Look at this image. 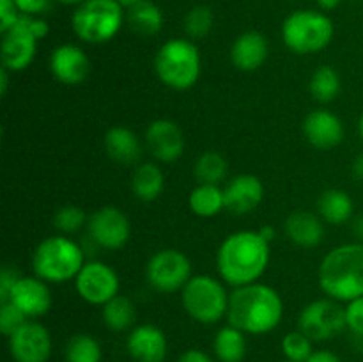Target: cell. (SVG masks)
<instances>
[{"label": "cell", "instance_id": "6da1fadb", "mask_svg": "<svg viewBox=\"0 0 363 362\" xmlns=\"http://www.w3.org/2000/svg\"><path fill=\"white\" fill-rule=\"evenodd\" d=\"M272 259V248L259 231H236L225 236L216 252V270L227 286L259 283Z\"/></svg>", "mask_w": 363, "mask_h": 362}, {"label": "cell", "instance_id": "7a4b0ae2", "mask_svg": "<svg viewBox=\"0 0 363 362\" xmlns=\"http://www.w3.org/2000/svg\"><path fill=\"white\" fill-rule=\"evenodd\" d=\"M284 318V300L275 287L262 283L234 287L229 300V325L245 334L273 332Z\"/></svg>", "mask_w": 363, "mask_h": 362}, {"label": "cell", "instance_id": "3957f363", "mask_svg": "<svg viewBox=\"0 0 363 362\" xmlns=\"http://www.w3.org/2000/svg\"><path fill=\"white\" fill-rule=\"evenodd\" d=\"M319 287L328 298L351 302L363 297V243H344L332 248L319 265Z\"/></svg>", "mask_w": 363, "mask_h": 362}, {"label": "cell", "instance_id": "277c9868", "mask_svg": "<svg viewBox=\"0 0 363 362\" xmlns=\"http://www.w3.org/2000/svg\"><path fill=\"white\" fill-rule=\"evenodd\" d=\"M85 254L80 245L66 234H53L38 243L32 254L34 275L48 284H64L77 279L85 265Z\"/></svg>", "mask_w": 363, "mask_h": 362}, {"label": "cell", "instance_id": "5b68a950", "mask_svg": "<svg viewBox=\"0 0 363 362\" xmlns=\"http://www.w3.org/2000/svg\"><path fill=\"white\" fill-rule=\"evenodd\" d=\"M155 71L163 85L174 91H188L199 82L202 59L191 39L174 38L160 46L155 57Z\"/></svg>", "mask_w": 363, "mask_h": 362}, {"label": "cell", "instance_id": "8992f818", "mask_svg": "<svg viewBox=\"0 0 363 362\" xmlns=\"http://www.w3.org/2000/svg\"><path fill=\"white\" fill-rule=\"evenodd\" d=\"M282 41L296 55L323 52L332 43L335 28L325 11L298 9L282 23Z\"/></svg>", "mask_w": 363, "mask_h": 362}, {"label": "cell", "instance_id": "52a82bcc", "mask_svg": "<svg viewBox=\"0 0 363 362\" xmlns=\"http://www.w3.org/2000/svg\"><path fill=\"white\" fill-rule=\"evenodd\" d=\"M126 9L117 0H85L71 16V28L80 41L103 45L119 34Z\"/></svg>", "mask_w": 363, "mask_h": 362}, {"label": "cell", "instance_id": "ba28073f", "mask_svg": "<svg viewBox=\"0 0 363 362\" xmlns=\"http://www.w3.org/2000/svg\"><path fill=\"white\" fill-rule=\"evenodd\" d=\"M230 295L222 279L201 273L194 275L181 290V304L186 314L202 325L222 322L229 312Z\"/></svg>", "mask_w": 363, "mask_h": 362}, {"label": "cell", "instance_id": "9c48e42d", "mask_svg": "<svg viewBox=\"0 0 363 362\" xmlns=\"http://www.w3.org/2000/svg\"><path fill=\"white\" fill-rule=\"evenodd\" d=\"M191 263L179 248H162L149 258L145 265V279L152 290L160 293H176L191 279Z\"/></svg>", "mask_w": 363, "mask_h": 362}, {"label": "cell", "instance_id": "30bf717a", "mask_svg": "<svg viewBox=\"0 0 363 362\" xmlns=\"http://www.w3.org/2000/svg\"><path fill=\"white\" fill-rule=\"evenodd\" d=\"M298 327L312 341H330L347 329L346 309L328 297L318 298L301 309Z\"/></svg>", "mask_w": 363, "mask_h": 362}, {"label": "cell", "instance_id": "8fae6325", "mask_svg": "<svg viewBox=\"0 0 363 362\" xmlns=\"http://www.w3.org/2000/svg\"><path fill=\"white\" fill-rule=\"evenodd\" d=\"M121 280L116 270L103 261H87L74 279L78 297L91 305H105L119 295Z\"/></svg>", "mask_w": 363, "mask_h": 362}, {"label": "cell", "instance_id": "7c38bea8", "mask_svg": "<svg viewBox=\"0 0 363 362\" xmlns=\"http://www.w3.org/2000/svg\"><path fill=\"white\" fill-rule=\"evenodd\" d=\"M91 240L106 251H119L130 241L131 222L117 206H103L96 209L87 222Z\"/></svg>", "mask_w": 363, "mask_h": 362}, {"label": "cell", "instance_id": "4fadbf2b", "mask_svg": "<svg viewBox=\"0 0 363 362\" xmlns=\"http://www.w3.org/2000/svg\"><path fill=\"white\" fill-rule=\"evenodd\" d=\"M38 39L27 28L23 21V14L20 20L9 28L2 32V45H0V59L2 66L11 73L25 71L35 59L38 53Z\"/></svg>", "mask_w": 363, "mask_h": 362}, {"label": "cell", "instance_id": "5bb4252c", "mask_svg": "<svg viewBox=\"0 0 363 362\" xmlns=\"http://www.w3.org/2000/svg\"><path fill=\"white\" fill-rule=\"evenodd\" d=\"M9 351L14 362H46L52 355V336L43 323L28 319L9 336Z\"/></svg>", "mask_w": 363, "mask_h": 362}, {"label": "cell", "instance_id": "9a60e30c", "mask_svg": "<svg viewBox=\"0 0 363 362\" xmlns=\"http://www.w3.org/2000/svg\"><path fill=\"white\" fill-rule=\"evenodd\" d=\"M145 146L152 158L163 163H172L184 153V133L179 124L170 119H156L145 130Z\"/></svg>", "mask_w": 363, "mask_h": 362}, {"label": "cell", "instance_id": "2e32d148", "mask_svg": "<svg viewBox=\"0 0 363 362\" xmlns=\"http://www.w3.org/2000/svg\"><path fill=\"white\" fill-rule=\"evenodd\" d=\"M48 66L57 82L64 85H80L89 77L91 60L84 48L73 43H64L52 50Z\"/></svg>", "mask_w": 363, "mask_h": 362}, {"label": "cell", "instance_id": "e0dca14e", "mask_svg": "<svg viewBox=\"0 0 363 362\" xmlns=\"http://www.w3.org/2000/svg\"><path fill=\"white\" fill-rule=\"evenodd\" d=\"M6 302H13L28 319H35L52 309V291L38 275H21Z\"/></svg>", "mask_w": 363, "mask_h": 362}, {"label": "cell", "instance_id": "ac0fdd59", "mask_svg": "<svg viewBox=\"0 0 363 362\" xmlns=\"http://www.w3.org/2000/svg\"><path fill=\"white\" fill-rule=\"evenodd\" d=\"M126 350L137 362H163L169 353V341L160 327L142 323L128 334Z\"/></svg>", "mask_w": 363, "mask_h": 362}, {"label": "cell", "instance_id": "d6986e66", "mask_svg": "<svg viewBox=\"0 0 363 362\" xmlns=\"http://www.w3.org/2000/svg\"><path fill=\"white\" fill-rule=\"evenodd\" d=\"M303 135L311 146L318 149H333L342 144L344 123L337 114L326 109L312 110L303 119Z\"/></svg>", "mask_w": 363, "mask_h": 362}, {"label": "cell", "instance_id": "ffe728a7", "mask_svg": "<svg viewBox=\"0 0 363 362\" xmlns=\"http://www.w3.org/2000/svg\"><path fill=\"white\" fill-rule=\"evenodd\" d=\"M225 209L234 215H248L264 199V185L255 174H238L223 188Z\"/></svg>", "mask_w": 363, "mask_h": 362}, {"label": "cell", "instance_id": "44dd1931", "mask_svg": "<svg viewBox=\"0 0 363 362\" xmlns=\"http://www.w3.org/2000/svg\"><path fill=\"white\" fill-rule=\"evenodd\" d=\"M269 45L264 34L257 31H247L234 39L230 46V62L243 73L257 71L268 60Z\"/></svg>", "mask_w": 363, "mask_h": 362}, {"label": "cell", "instance_id": "7402d4cb", "mask_svg": "<svg viewBox=\"0 0 363 362\" xmlns=\"http://www.w3.org/2000/svg\"><path fill=\"white\" fill-rule=\"evenodd\" d=\"M286 234L298 247L314 248L325 238V220L311 212H294L286 220Z\"/></svg>", "mask_w": 363, "mask_h": 362}, {"label": "cell", "instance_id": "603a6c76", "mask_svg": "<svg viewBox=\"0 0 363 362\" xmlns=\"http://www.w3.org/2000/svg\"><path fill=\"white\" fill-rule=\"evenodd\" d=\"M105 151L113 162L130 165L140 158V138L131 128L112 126L105 133Z\"/></svg>", "mask_w": 363, "mask_h": 362}, {"label": "cell", "instance_id": "cb8c5ba5", "mask_svg": "<svg viewBox=\"0 0 363 362\" xmlns=\"http://www.w3.org/2000/svg\"><path fill=\"white\" fill-rule=\"evenodd\" d=\"M319 216L326 224L332 226H342L353 219L354 202L346 190L340 188H330L325 190L318 199Z\"/></svg>", "mask_w": 363, "mask_h": 362}, {"label": "cell", "instance_id": "d4e9b609", "mask_svg": "<svg viewBox=\"0 0 363 362\" xmlns=\"http://www.w3.org/2000/svg\"><path fill=\"white\" fill-rule=\"evenodd\" d=\"M165 188V176L156 163H140L131 176V192L142 202H152Z\"/></svg>", "mask_w": 363, "mask_h": 362}, {"label": "cell", "instance_id": "484cf974", "mask_svg": "<svg viewBox=\"0 0 363 362\" xmlns=\"http://www.w3.org/2000/svg\"><path fill=\"white\" fill-rule=\"evenodd\" d=\"M188 206L191 213L201 219H213L225 209V194L218 185L197 183L188 195Z\"/></svg>", "mask_w": 363, "mask_h": 362}, {"label": "cell", "instance_id": "4316f807", "mask_svg": "<svg viewBox=\"0 0 363 362\" xmlns=\"http://www.w3.org/2000/svg\"><path fill=\"white\" fill-rule=\"evenodd\" d=\"M126 21L131 31L144 38L156 35L163 27V13L151 0L137 4L126 11Z\"/></svg>", "mask_w": 363, "mask_h": 362}, {"label": "cell", "instance_id": "83f0119b", "mask_svg": "<svg viewBox=\"0 0 363 362\" xmlns=\"http://www.w3.org/2000/svg\"><path fill=\"white\" fill-rule=\"evenodd\" d=\"M247 334L233 325H225L216 332L213 350L220 362H241L247 355Z\"/></svg>", "mask_w": 363, "mask_h": 362}, {"label": "cell", "instance_id": "f1b7e54d", "mask_svg": "<svg viewBox=\"0 0 363 362\" xmlns=\"http://www.w3.org/2000/svg\"><path fill=\"white\" fill-rule=\"evenodd\" d=\"M101 316L106 329L112 330V332H124V330L133 329L137 311H135V305L130 298L124 297V295H117L103 305Z\"/></svg>", "mask_w": 363, "mask_h": 362}, {"label": "cell", "instance_id": "f546056e", "mask_svg": "<svg viewBox=\"0 0 363 362\" xmlns=\"http://www.w3.org/2000/svg\"><path fill=\"white\" fill-rule=\"evenodd\" d=\"M311 94L318 99L319 103H332L339 96L342 89V80H340L339 71L333 66H319L312 73L311 82H308Z\"/></svg>", "mask_w": 363, "mask_h": 362}, {"label": "cell", "instance_id": "4dcf8cb0", "mask_svg": "<svg viewBox=\"0 0 363 362\" xmlns=\"http://www.w3.org/2000/svg\"><path fill=\"white\" fill-rule=\"evenodd\" d=\"M227 172H229V162L222 153L204 151L195 160L194 174L199 183L220 185L227 177Z\"/></svg>", "mask_w": 363, "mask_h": 362}, {"label": "cell", "instance_id": "1f68e13d", "mask_svg": "<svg viewBox=\"0 0 363 362\" xmlns=\"http://www.w3.org/2000/svg\"><path fill=\"white\" fill-rule=\"evenodd\" d=\"M66 362H101L103 348L91 334H74L64 350Z\"/></svg>", "mask_w": 363, "mask_h": 362}, {"label": "cell", "instance_id": "d6a6232c", "mask_svg": "<svg viewBox=\"0 0 363 362\" xmlns=\"http://www.w3.org/2000/svg\"><path fill=\"white\" fill-rule=\"evenodd\" d=\"M184 32H186L188 38L194 41V39H202L213 31L215 27V13L209 6H195L184 14L183 20Z\"/></svg>", "mask_w": 363, "mask_h": 362}, {"label": "cell", "instance_id": "836d02e7", "mask_svg": "<svg viewBox=\"0 0 363 362\" xmlns=\"http://www.w3.org/2000/svg\"><path fill=\"white\" fill-rule=\"evenodd\" d=\"M314 341L301 330H293L286 334L282 339V351L289 362H307V358L314 353Z\"/></svg>", "mask_w": 363, "mask_h": 362}, {"label": "cell", "instance_id": "e575fe53", "mask_svg": "<svg viewBox=\"0 0 363 362\" xmlns=\"http://www.w3.org/2000/svg\"><path fill=\"white\" fill-rule=\"evenodd\" d=\"M89 216L84 208L77 204H66L62 208L57 209L55 216H53V226L60 231L62 234H73L80 231L82 227L87 226Z\"/></svg>", "mask_w": 363, "mask_h": 362}, {"label": "cell", "instance_id": "d590c367", "mask_svg": "<svg viewBox=\"0 0 363 362\" xmlns=\"http://www.w3.org/2000/svg\"><path fill=\"white\" fill-rule=\"evenodd\" d=\"M25 322H28V318L13 302H0V330L4 336H13Z\"/></svg>", "mask_w": 363, "mask_h": 362}, {"label": "cell", "instance_id": "8d00e7d4", "mask_svg": "<svg viewBox=\"0 0 363 362\" xmlns=\"http://www.w3.org/2000/svg\"><path fill=\"white\" fill-rule=\"evenodd\" d=\"M346 325L353 336H363V297L346 304Z\"/></svg>", "mask_w": 363, "mask_h": 362}, {"label": "cell", "instance_id": "74e56055", "mask_svg": "<svg viewBox=\"0 0 363 362\" xmlns=\"http://www.w3.org/2000/svg\"><path fill=\"white\" fill-rule=\"evenodd\" d=\"M21 18V11L18 9L14 0H0V34L9 31Z\"/></svg>", "mask_w": 363, "mask_h": 362}, {"label": "cell", "instance_id": "f35d334b", "mask_svg": "<svg viewBox=\"0 0 363 362\" xmlns=\"http://www.w3.org/2000/svg\"><path fill=\"white\" fill-rule=\"evenodd\" d=\"M20 277L21 273L16 268H13L9 265L4 266L2 272H0V302H6L9 298L11 290H13V286L16 284V280Z\"/></svg>", "mask_w": 363, "mask_h": 362}, {"label": "cell", "instance_id": "ab89813d", "mask_svg": "<svg viewBox=\"0 0 363 362\" xmlns=\"http://www.w3.org/2000/svg\"><path fill=\"white\" fill-rule=\"evenodd\" d=\"M14 2L21 14H30V16H39L50 6V0H14Z\"/></svg>", "mask_w": 363, "mask_h": 362}, {"label": "cell", "instance_id": "60d3db41", "mask_svg": "<svg viewBox=\"0 0 363 362\" xmlns=\"http://www.w3.org/2000/svg\"><path fill=\"white\" fill-rule=\"evenodd\" d=\"M177 362H213V358L209 357L206 351L191 348V350L184 351V353L177 358Z\"/></svg>", "mask_w": 363, "mask_h": 362}, {"label": "cell", "instance_id": "b9f144b4", "mask_svg": "<svg viewBox=\"0 0 363 362\" xmlns=\"http://www.w3.org/2000/svg\"><path fill=\"white\" fill-rule=\"evenodd\" d=\"M307 362H342L337 353L330 350H314V353L307 358Z\"/></svg>", "mask_w": 363, "mask_h": 362}, {"label": "cell", "instance_id": "7bdbcfd3", "mask_svg": "<svg viewBox=\"0 0 363 362\" xmlns=\"http://www.w3.org/2000/svg\"><path fill=\"white\" fill-rule=\"evenodd\" d=\"M9 70L6 67H0V94L6 96L7 94V89H9Z\"/></svg>", "mask_w": 363, "mask_h": 362}, {"label": "cell", "instance_id": "ee69618b", "mask_svg": "<svg viewBox=\"0 0 363 362\" xmlns=\"http://www.w3.org/2000/svg\"><path fill=\"white\" fill-rule=\"evenodd\" d=\"M353 176L363 183V151L353 160Z\"/></svg>", "mask_w": 363, "mask_h": 362}, {"label": "cell", "instance_id": "f6af8a7d", "mask_svg": "<svg viewBox=\"0 0 363 362\" xmlns=\"http://www.w3.org/2000/svg\"><path fill=\"white\" fill-rule=\"evenodd\" d=\"M342 0H318V6L321 11H333L340 6Z\"/></svg>", "mask_w": 363, "mask_h": 362}, {"label": "cell", "instance_id": "bcb514c9", "mask_svg": "<svg viewBox=\"0 0 363 362\" xmlns=\"http://www.w3.org/2000/svg\"><path fill=\"white\" fill-rule=\"evenodd\" d=\"M259 234H261L262 238H264L266 241H268V243H272L273 240H275V227H272V226H262L261 229H259Z\"/></svg>", "mask_w": 363, "mask_h": 362}, {"label": "cell", "instance_id": "7dc6e473", "mask_svg": "<svg viewBox=\"0 0 363 362\" xmlns=\"http://www.w3.org/2000/svg\"><path fill=\"white\" fill-rule=\"evenodd\" d=\"M117 2L121 4V6L124 7V9H130V7H133V6H137V4H140V2H144V0H117Z\"/></svg>", "mask_w": 363, "mask_h": 362}, {"label": "cell", "instance_id": "c3c4849f", "mask_svg": "<svg viewBox=\"0 0 363 362\" xmlns=\"http://www.w3.org/2000/svg\"><path fill=\"white\" fill-rule=\"evenodd\" d=\"M354 231L360 238H363V216H358L357 222H354Z\"/></svg>", "mask_w": 363, "mask_h": 362}, {"label": "cell", "instance_id": "681fc988", "mask_svg": "<svg viewBox=\"0 0 363 362\" xmlns=\"http://www.w3.org/2000/svg\"><path fill=\"white\" fill-rule=\"evenodd\" d=\"M57 2L62 4V6H74V7H78V6H80V4H84L85 0H57Z\"/></svg>", "mask_w": 363, "mask_h": 362}, {"label": "cell", "instance_id": "f907efd6", "mask_svg": "<svg viewBox=\"0 0 363 362\" xmlns=\"http://www.w3.org/2000/svg\"><path fill=\"white\" fill-rule=\"evenodd\" d=\"M354 337V348L358 351H363V336H353Z\"/></svg>", "mask_w": 363, "mask_h": 362}, {"label": "cell", "instance_id": "816d5d0a", "mask_svg": "<svg viewBox=\"0 0 363 362\" xmlns=\"http://www.w3.org/2000/svg\"><path fill=\"white\" fill-rule=\"evenodd\" d=\"M358 133H360V138L363 141V110L360 114V119H358Z\"/></svg>", "mask_w": 363, "mask_h": 362}, {"label": "cell", "instance_id": "f5cc1de1", "mask_svg": "<svg viewBox=\"0 0 363 362\" xmlns=\"http://www.w3.org/2000/svg\"><path fill=\"white\" fill-rule=\"evenodd\" d=\"M287 362H289V361H287Z\"/></svg>", "mask_w": 363, "mask_h": 362}]
</instances>
